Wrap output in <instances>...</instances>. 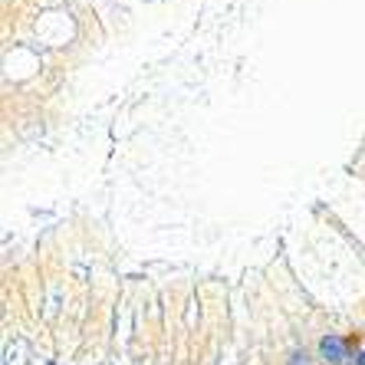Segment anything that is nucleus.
Here are the masks:
<instances>
[{
    "mask_svg": "<svg viewBox=\"0 0 365 365\" xmlns=\"http://www.w3.org/2000/svg\"><path fill=\"white\" fill-rule=\"evenodd\" d=\"M319 349H323V356L329 359V362H342L349 352V346L342 339H336V336H326V339L319 342Z\"/></svg>",
    "mask_w": 365,
    "mask_h": 365,
    "instance_id": "1",
    "label": "nucleus"
},
{
    "mask_svg": "<svg viewBox=\"0 0 365 365\" xmlns=\"http://www.w3.org/2000/svg\"><path fill=\"white\" fill-rule=\"evenodd\" d=\"M289 365H309V362H306V356H299V352H297V356L289 359Z\"/></svg>",
    "mask_w": 365,
    "mask_h": 365,
    "instance_id": "2",
    "label": "nucleus"
},
{
    "mask_svg": "<svg viewBox=\"0 0 365 365\" xmlns=\"http://www.w3.org/2000/svg\"><path fill=\"white\" fill-rule=\"evenodd\" d=\"M359 365H365V352H362V356H359Z\"/></svg>",
    "mask_w": 365,
    "mask_h": 365,
    "instance_id": "3",
    "label": "nucleus"
}]
</instances>
